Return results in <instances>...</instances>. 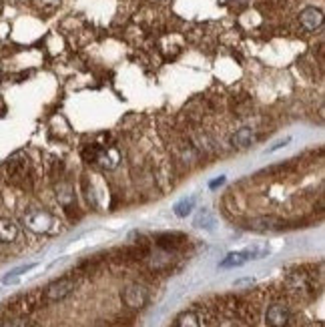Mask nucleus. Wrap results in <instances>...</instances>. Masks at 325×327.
Wrapping results in <instances>:
<instances>
[{"instance_id": "nucleus-1", "label": "nucleus", "mask_w": 325, "mask_h": 327, "mask_svg": "<svg viewBox=\"0 0 325 327\" xmlns=\"http://www.w3.org/2000/svg\"><path fill=\"white\" fill-rule=\"evenodd\" d=\"M22 221H24L26 229H30V231H34V233H48L50 227H52V223H54L52 215H50L48 211L36 209V207L28 209V211L24 213Z\"/></svg>"}, {"instance_id": "nucleus-2", "label": "nucleus", "mask_w": 325, "mask_h": 327, "mask_svg": "<svg viewBox=\"0 0 325 327\" xmlns=\"http://www.w3.org/2000/svg\"><path fill=\"white\" fill-rule=\"evenodd\" d=\"M77 287V279L75 277H61L57 281H52L46 289H44V299L50 301V303H57V301H63L67 299Z\"/></svg>"}, {"instance_id": "nucleus-3", "label": "nucleus", "mask_w": 325, "mask_h": 327, "mask_svg": "<svg viewBox=\"0 0 325 327\" xmlns=\"http://www.w3.org/2000/svg\"><path fill=\"white\" fill-rule=\"evenodd\" d=\"M149 301V291L145 285L141 283H129L125 289H123V303L129 307V309H143Z\"/></svg>"}, {"instance_id": "nucleus-4", "label": "nucleus", "mask_w": 325, "mask_h": 327, "mask_svg": "<svg viewBox=\"0 0 325 327\" xmlns=\"http://www.w3.org/2000/svg\"><path fill=\"white\" fill-rule=\"evenodd\" d=\"M265 321L271 325V327H287L289 321H291V311L285 303L281 301H275L267 307V313H265Z\"/></svg>"}, {"instance_id": "nucleus-5", "label": "nucleus", "mask_w": 325, "mask_h": 327, "mask_svg": "<svg viewBox=\"0 0 325 327\" xmlns=\"http://www.w3.org/2000/svg\"><path fill=\"white\" fill-rule=\"evenodd\" d=\"M299 24L303 26V30L315 32V30H319L321 24H323V12H321L319 8H315V6H309V8H305V10L299 14Z\"/></svg>"}, {"instance_id": "nucleus-6", "label": "nucleus", "mask_w": 325, "mask_h": 327, "mask_svg": "<svg viewBox=\"0 0 325 327\" xmlns=\"http://www.w3.org/2000/svg\"><path fill=\"white\" fill-rule=\"evenodd\" d=\"M285 225L287 223L277 217H255L247 223V227L253 231H281Z\"/></svg>"}, {"instance_id": "nucleus-7", "label": "nucleus", "mask_w": 325, "mask_h": 327, "mask_svg": "<svg viewBox=\"0 0 325 327\" xmlns=\"http://www.w3.org/2000/svg\"><path fill=\"white\" fill-rule=\"evenodd\" d=\"M255 143V131L251 127H243L231 135V145L235 149H247Z\"/></svg>"}, {"instance_id": "nucleus-8", "label": "nucleus", "mask_w": 325, "mask_h": 327, "mask_svg": "<svg viewBox=\"0 0 325 327\" xmlns=\"http://www.w3.org/2000/svg\"><path fill=\"white\" fill-rule=\"evenodd\" d=\"M185 241H187V239H185V235H181V233H167V235H161V237L157 239V245H159L161 249H165V251H173V249H179Z\"/></svg>"}, {"instance_id": "nucleus-9", "label": "nucleus", "mask_w": 325, "mask_h": 327, "mask_svg": "<svg viewBox=\"0 0 325 327\" xmlns=\"http://www.w3.org/2000/svg\"><path fill=\"white\" fill-rule=\"evenodd\" d=\"M18 237V225L10 219H0V241L2 243H12Z\"/></svg>"}, {"instance_id": "nucleus-10", "label": "nucleus", "mask_w": 325, "mask_h": 327, "mask_svg": "<svg viewBox=\"0 0 325 327\" xmlns=\"http://www.w3.org/2000/svg\"><path fill=\"white\" fill-rule=\"evenodd\" d=\"M247 261H251V257H249V253L247 251H235V253H229L221 263H219V267L221 269H231V267H241V265H245Z\"/></svg>"}, {"instance_id": "nucleus-11", "label": "nucleus", "mask_w": 325, "mask_h": 327, "mask_svg": "<svg viewBox=\"0 0 325 327\" xmlns=\"http://www.w3.org/2000/svg\"><path fill=\"white\" fill-rule=\"evenodd\" d=\"M175 327H201V321H199L197 313H193V311H185V313H181V315L177 317Z\"/></svg>"}, {"instance_id": "nucleus-12", "label": "nucleus", "mask_w": 325, "mask_h": 327, "mask_svg": "<svg viewBox=\"0 0 325 327\" xmlns=\"http://www.w3.org/2000/svg\"><path fill=\"white\" fill-rule=\"evenodd\" d=\"M32 267H36V263H28V265H20V267H16V269H12V271H8V273L2 277V283L4 285H10V283H14L20 275H24L26 271H30Z\"/></svg>"}, {"instance_id": "nucleus-13", "label": "nucleus", "mask_w": 325, "mask_h": 327, "mask_svg": "<svg viewBox=\"0 0 325 327\" xmlns=\"http://www.w3.org/2000/svg\"><path fill=\"white\" fill-rule=\"evenodd\" d=\"M195 209V197H187V199H181L179 203H175L173 211L177 217H187L191 211Z\"/></svg>"}, {"instance_id": "nucleus-14", "label": "nucleus", "mask_w": 325, "mask_h": 327, "mask_svg": "<svg viewBox=\"0 0 325 327\" xmlns=\"http://www.w3.org/2000/svg\"><path fill=\"white\" fill-rule=\"evenodd\" d=\"M0 327H36L28 317L24 315H16V317H8L4 321H0Z\"/></svg>"}, {"instance_id": "nucleus-15", "label": "nucleus", "mask_w": 325, "mask_h": 327, "mask_svg": "<svg viewBox=\"0 0 325 327\" xmlns=\"http://www.w3.org/2000/svg\"><path fill=\"white\" fill-rule=\"evenodd\" d=\"M213 225H215L213 215H211L207 209H203V211L197 215V219H195V227H199V229H213Z\"/></svg>"}, {"instance_id": "nucleus-16", "label": "nucleus", "mask_w": 325, "mask_h": 327, "mask_svg": "<svg viewBox=\"0 0 325 327\" xmlns=\"http://www.w3.org/2000/svg\"><path fill=\"white\" fill-rule=\"evenodd\" d=\"M225 183V177L221 175V177H217V179H213L211 183H209V189H217V187H221Z\"/></svg>"}, {"instance_id": "nucleus-17", "label": "nucleus", "mask_w": 325, "mask_h": 327, "mask_svg": "<svg viewBox=\"0 0 325 327\" xmlns=\"http://www.w3.org/2000/svg\"><path fill=\"white\" fill-rule=\"evenodd\" d=\"M0 81H2V71H0Z\"/></svg>"}]
</instances>
